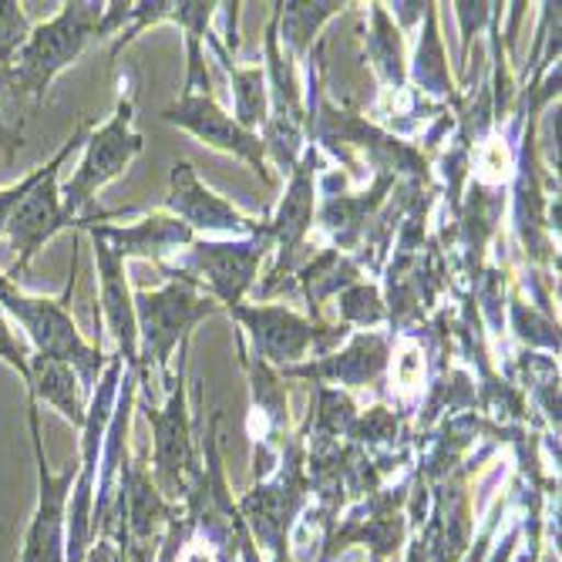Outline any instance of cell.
Segmentation results:
<instances>
[{
	"label": "cell",
	"mask_w": 562,
	"mask_h": 562,
	"mask_svg": "<svg viewBox=\"0 0 562 562\" xmlns=\"http://www.w3.org/2000/svg\"><path fill=\"white\" fill-rule=\"evenodd\" d=\"M75 280H78V249L71 252V280L61 296H27L11 277H4L0 280V311L18 321V327L27 334L34 353L71 364L78 371L85 391H91L98 384L101 368H105V357H101V347H94L81 337V330L68 311Z\"/></svg>",
	"instance_id": "obj_1"
},
{
	"label": "cell",
	"mask_w": 562,
	"mask_h": 562,
	"mask_svg": "<svg viewBox=\"0 0 562 562\" xmlns=\"http://www.w3.org/2000/svg\"><path fill=\"white\" fill-rule=\"evenodd\" d=\"M101 14H105V4H81V0L78 4H61V11L47 24L31 27L11 68L0 71L4 85L34 94V101H41L47 85L81 55L91 37H98Z\"/></svg>",
	"instance_id": "obj_2"
},
{
	"label": "cell",
	"mask_w": 562,
	"mask_h": 562,
	"mask_svg": "<svg viewBox=\"0 0 562 562\" xmlns=\"http://www.w3.org/2000/svg\"><path fill=\"white\" fill-rule=\"evenodd\" d=\"M88 132H91V122H81L78 125V132L50 156L47 162H44V176L37 179V186L24 195V202L18 206V213L11 216V223H8V239H11V246L18 249V257H14V267H11V280L21 286V277H24V270L31 267V260L37 257V252L44 249V243H50L55 239L61 229H81L88 220H94V216H85V220H71L68 213H65V202H61V189H58V176H61V169H65V162L75 156V151L85 145V138H88Z\"/></svg>",
	"instance_id": "obj_3"
},
{
	"label": "cell",
	"mask_w": 562,
	"mask_h": 562,
	"mask_svg": "<svg viewBox=\"0 0 562 562\" xmlns=\"http://www.w3.org/2000/svg\"><path fill=\"white\" fill-rule=\"evenodd\" d=\"M132 122H135V101L122 98L115 115L105 125H98L94 132H88L81 145L85 148L81 162L61 189L65 213L71 220H85V210L91 206L98 189H105L112 179H119L128 169V162L142 151V135L132 128Z\"/></svg>",
	"instance_id": "obj_4"
},
{
	"label": "cell",
	"mask_w": 562,
	"mask_h": 562,
	"mask_svg": "<svg viewBox=\"0 0 562 562\" xmlns=\"http://www.w3.org/2000/svg\"><path fill=\"white\" fill-rule=\"evenodd\" d=\"M27 425L34 438V458H37V505L24 532L21 562H65V542H68V498L71 485L78 479V462H71L61 472L47 469L44 445H41V418L37 404L27 397Z\"/></svg>",
	"instance_id": "obj_5"
},
{
	"label": "cell",
	"mask_w": 562,
	"mask_h": 562,
	"mask_svg": "<svg viewBox=\"0 0 562 562\" xmlns=\"http://www.w3.org/2000/svg\"><path fill=\"white\" fill-rule=\"evenodd\" d=\"M166 122L192 132L199 142H206L210 148L229 151L236 159H246L252 169L260 172V179L270 186L273 176L267 169V142H260L257 132H246L233 115H226L210 94H182L179 105L162 112Z\"/></svg>",
	"instance_id": "obj_6"
},
{
	"label": "cell",
	"mask_w": 562,
	"mask_h": 562,
	"mask_svg": "<svg viewBox=\"0 0 562 562\" xmlns=\"http://www.w3.org/2000/svg\"><path fill=\"white\" fill-rule=\"evenodd\" d=\"M216 306L210 300H202L192 293V286L186 283H172L159 293H138L135 296V321H138V334L145 337L148 353L166 368L169 357L179 344V337L199 321L213 314Z\"/></svg>",
	"instance_id": "obj_7"
},
{
	"label": "cell",
	"mask_w": 562,
	"mask_h": 562,
	"mask_svg": "<svg viewBox=\"0 0 562 562\" xmlns=\"http://www.w3.org/2000/svg\"><path fill=\"white\" fill-rule=\"evenodd\" d=\"M122 216L119 210L112 213H101L98 220L91 223H109ZM91 223L85 226L94 239V263H98V280H101V317H105L109 330L115 334L119 340V350H122V361L135 364L138 361V321H135V296L128 290V280H125V257L119 249H112L105 239H101Z\"/></svg>",
	"instance_id": "obj_8"
},
{
	"label": "cell",
	"mask_w": 562,
	"mask_h": 562,
	"mask_svg": "<svg viewBox=\"0 0 562 562\" xmlns=\"http://www.w3.org/2000/svg\"><path fill=\"white\" fill-rule=\"evenodd\" d=\"M263 257V239L260 233L252 239L239 243H199L192 246L189 260L179 263V270H192L199 283H206L223 303L236 306L246 286L257 277Z\"/></svg>",
	"instance_id": "obj_9"
},
{
	"label": "cell",
	"mask_w": 562,
	"mask_h": 562,
	"mask_svg": "<svg viewBox=\"0 0 562 562\" xmlns=\"http://www.w3.org/2000/svg\"><path fill=\"white\" fill-rule=\"evenodd\" d=\"M169 210L186 223L189 229L202 233H233V236H257L260 226L236 213L226 199L210 192L199 182L195 169L189 162H176L172 169V192H169Z\"/></svg>",
	"instance_id": "obj_10"
},
{
	"label": "cell",
	"mask_w": 562,
	"mask_h": 562,
	"mask_svg": "<svg viewBox=\"0 0 562 562\" xmlns=\"http://www.w3.org/2000/svg\"><path fill=\"white\" fill-rule=\"evenodd\" d=\"M27 397L34 404H50L55 412L75 425L78 431L85 428V418H88V404H85V384L78 378V371L65 361H55V357H41V353H31V368H27Z\"/></svg>",
	"instance_id": "obj_11"
},
{
	"label": "cell",
	"mask_w": 562,
	"mask_h": 562,
	"mask_svg": "<svg viewBox=\"0 0 562 562\" xmlns=\"http://www.w3.org/2000/svg\"><path fill=\"white\" fill-rule=\"evenodd\" d=\"M243 324H249L252 337H257V350L267 361H300L317 340V330L300 321L290 311H277V306H263V311H243V306H229Z\"/></svg>",
	"instance_id": "obj_12"
},
{
	"label": "cell",
	"mask_w": 562,
	"mask_h": 562,
	"mask_svg": "<svg viewBox=\"0 0 562 562\" xmlns=\"http://www.w3.org/2000/svg\"><path fill=\"white\" fill-rule=\"evenodd\" d=\"M91 229L112 249H119L125 260L128 257H151V252H162V249H172V246H182L192 239V229L186 223L166 220V216H148L128 229H115L105 223H91Z\"/></svg>",
	"instance_id": "obj_13"
},
{
	"label": "cell",
	"mask_w": 562,
	"mask_h": 562,
	"mask_svg": "<svg viewBox=\"0 0 562 562\" xmlns=\"http://www.w3.org/2000/svg\"><path fill=\"white\" fill-rule=\"evenodd\" d=\"M311 216H314V182L306 172H300L283 199V206L270 226V233L280 239V249H283V260L293 252V246L303 239L306 226H311Z\"/></svg>",
	"instance_id": "obj_14"
},
{
	"label": "cell",
	"mask_w": 562,
	"mask_h": 562,
	"mask_svg": "<svg viewBox=\"0 0 562 562\" xmlns=\"http://www.w3.org/2000/svg\"><path fill=\"white\" fill-rule=\"evenodd\" d=\"M220 58H223V47H220ZM226 65V61H223ZM229 68V65H226ZM233 78V105H236V122L252 132L257 125H267V75L260 68H229Z\"/></svg>",
	"instance_id": "obj_15"
},
{
	"label": "cell",
	"mask_w": 562,
	"mask_h": 562,
	"mask_svg": "<svg viewBox=\"0 0 562 562\" xmlns=\"http://www.w3.org/2000/svg\"><path fill=\"white\" fill-rule=\"evenodd\" d=\"M344 4H280V14H286V24H283L286 44H293L296 50H303L306 37H311L321 27V21H327Z\"/></svg>",
	"instance_id": "obj_16"
},
{
	"label": "cell",
	"mask_w": 562,
	"mask_h": 562,
	"mask_svg": "<svg viewBox=\"0 0 562 562\" xmlns=\"http://www.w3.org/2000/svg\"><path fill=\"white\" fill-rule=\"evenodd\" d=\"M27 34H31V24H27L21 4H14V0H0V71L11 68Z\"/></svg>",
	"instance_id": "obj_17"
},
{
	"label": "cell",
	"mask_w": 562,
	"mask_h": 562,
	"mask_svg": "<svg viewBox=\"0 0 562 562\" xmlns=\"http://www.w3.org/2000/svg\"><path fill=\"white\" fill-rule=\"evenodd\" d=\"M31 347L14 334V327H11V321H8V314L0 311V361H4L8 368H14L18 371V378L27 384V368H31Z\"/></svg>",
	"instance_id": "obj_18"
},
{
	"label": "cell",
	"mask_w": 562,
	"mask_h": 562,
	"mask_svg": "<svg viewBox=\"0 0 562 562\" xmlns=\"http://www.w3.org/2000/svg\"><path fill=\"white\" fill-rule=\"evenodd\" d=\"M44 176V166H37L31 176H24L21 182H14V186H8V189H0V236L8 233V223H11V216L18 213V206L24 202V195L37 186V179Z\"/></svg>",
	"instance_id": "obj_19"
},
{
	"label": "cell",
	"mask_w": 562,
	"mask_h": 562,
	"mask_svg": "<svg viewBox=\"0 0 562 562\" xmlns=\"http://www.w3.org/2000/svg\"><path fill=\"white\" fill-rule=\"evenodd\" d=\"M8 91V85H4V75H0V94H4Z\"/></svg>",
	"instance_id": "obj_20"
},
{
	"label": "cell",
	"mask_w": 562,
	"mask_h": 562,
	"mask_svg": "<svg viewBox=\"0 0 562 562\" xmlns=\"http://www.w3.org/2000/svg\"><path fill=\"white\" fill-rule=\"evenodd\" d=\"M371 562H378V559H371Z\"/></svg>",
	"instance_id": "obj_21"
}]
</instances>
